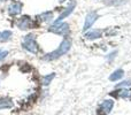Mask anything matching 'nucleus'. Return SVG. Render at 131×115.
Returning <instances> with one entry per match:
<instances>
[{"instance_id": "nucleus-1", "label": "nucleus", "mask_w": 131, "mask_h": 115, "mask_svg": "<svg viewBox=\"0 0 131 115\" xmlns=\"http://www.w3.org/2000/svg\"><path fill=\"white\" fill-rule=\"evenodd\" d=\"M70 47H71V40L68 38H64L63 40L61 41V44L58 46L57 50L45 54L41 59H43L44 61H54V60H57V59L61 58L62 55L67 54V53L69 52Z\"/></svg>"}, {"instance_id": "nucleus-2", "label": "nucleus", "mask_w": 131, "mask_h": 115, "mask_svg": "<svg viewBox=\"0 0 131 115\" xmlns=\"http://www.w3.org/2000/svg\"><path fill=\"white\" fill-rule=\"evenodd\" d=\"M22 47L24 48L27 52L32 53V54H37V53L39 52V46H38V44H37L36 36L32 34H29L23 37Z\"/></svg>"}, {"instance_id": "nucleus-3", "label": "nucleus", "mask_w": 131, "mask_h": 115, "mask_svg": "<svg viewBox=\"0 0 131 115\" xmlns=\"http://www.w3.org/2000/svg\"><path fill=\"white\" fill-rule=\"evenodd\" d=\"M48 31L53 32V34L58 35V36H63L67 37L70 34V27L67 22H53L51 27L48 28Z\"/></svg>"}, {"instance_id": "nucleus-4", "label": "nucleus", "mask_w": 131, "mask_h": 115, "mask_svg": "<svg viewBox=\"0 0 131 115\" xmlns=\"http://www.w3.org/2000/svg\"><path fill=\"white\" fill-rule=\"evenodd\" d=\"M16 27L20 30L27 31V30L37 28L38 27V23L36 22V20H32V17H30L29 15H23V16H21L20 18H17V21H16Z\"/></svg>"}, {"instance_id": "nucleus-5", "label": "nucleus", "mask_w": 131, "mask_h": 115, "mask_svg": "<svg viewBox=\"0 0 131 115\" xmlns=\"http://www.w3.org/2000/svg\"><path fill=\"white\" fill-rule=\"evenodd\" d=\"M75 8H76V1H75V0H70V1L68 2L67 6H66L61 11V13L59 14L58 18L54 21V22H62L64 18H67L68 16H69L70 14L74 12Z\"/></svg>"}, {"instance_id": "nucleus-6", "label": "nucleus", "mask_w": 131, "mask_h": 115, "mask_svg": "<svg viewBox=\"0 0 131 115\" xmlns=\"http://www.w3.org/2000/svg\"><path fill=\"white\" fill-rule=\"evenodd\" d=\"M99 17V14L97 12H89L85 16V21H84V25H83V31H88L90 30V28L94 24V22L98 20Z\"/></svg>"}, {"instance_id": "nucleus-7", "label": "nucleus", "mask_w": 131, "mask_h": 115, "mask_svg": "<svg viewBox=\"0 0 131 115\" xmlns=\"http://www.w3.org/2000/svg\"><path fill=\"white\" fill-rule=\"evenodd\" d=\"M22 9H23L22 2L17 1V0H14V1L8 6V14H9V16H12V17H15V16L20 15Z\"/></svg>"}, {"instance_id": "nucleus-8", "label": "nucleus", "mask_w": 131, "mask_h": 115, "mask_svg": "<svg viewBox=\"0 0 131 115\" xmlns=\"http://www.w3.org/2000/svg\"><path fill=\"white\" fill-rule=\"evenodd\" d=\"M114 100L113 99H105L101 104L99 105V113L102 115L109 114L114 108Z\"/></svg>"}, {"instance_id": "nucleus-9", "label": "nucleus", "mask_w": 131, "mask_h": 115, "mask_svg": "<svg viewBox=\"0 0 131 115\" xmlns=\"http://www.w3.org/2000/svg\"><path fill=\"white\" fill-rule=\"evenodd\" d=\"M53 18H54L53 12L47 11V12H43L41 14H38L35 20H36V22L39 24V23H50L53 21Z\"/></svg>"}, {"instance_id": "nucleus-10", "label": "nucleus", "mask_w": 131, "mask_h": 115, "mask_svg": "<svg viewBox=\"0 0 131 115\" xmlns=\"http://www.w3.org/2000/svg\"><path fill=\"white\" fill-rule=\"evenodd\" d=\"M102 34H104V31H102L101 29L88 30V31H85V34H84V38H85L86 40H95V39L101 38Z\"/></svg>"}, {"instance_id": "nucleus-11", "label": "nucleus", "mask_w": 131, "mask_h": 115, "mask_svg": "<svg viewBox=\"0 0 131 115\" xmlns=\"http://www.w3.org/2000/svg\"><path fill=\"white\" fill-rule=\"evenodd\" d=\"M14 107V101L9 97H2L0 98V111L2 109H9Z\"/></svg>"}, {"instance_id": "nucleus-12", "label": "nucleus", "mask_w": 131, "mask_h": 115, "mask_svg": "<svg viewBox=\"0 0 131 115\" xmlns=\"http://www.w3.org/2000/svg\"><path fill=\"white\" fill-rule=\"evenodd\" d=\"M123 76H124V70L120 68V69L114 70V71L109 75V81L111 82H116V81H118V79L122 78Z\"/></svg>"}, {"instance_id": "nucleus-13", "label": "nucleus", "mask_w": 131, "mask_h": 115, "mask_svg": "<svg viewBox=\"0 0 131 115\" xmlns=\"http://www.w3.org/2000/svg\"><path fill=\"white\" fill-rule=\"evenodd\" d=\"M116 97L123 98V99H129V98H131V90L128 88L118 89V90L116 91Z\"/></svg>"}, {"instance_id": "nucleus-14", "label": "nucleus", "mask_w": 131, "mask_h": 115, "mask_svg": "<svg viewBox=\"0 0 131 115\" xmlns=\"http://www.w3.org/2000/svg\"><path fill=\"white\" fill-rule=\"evenodd\" d=\"M55 77V72H51V74H47V75H44L41 76V85L43 86H47L52 83V81L54 79Z\"/></svg>"}, {"instance_id": "nucleus-15", "label": "nucleus", "mask_w": 131, "mask_h": 115, "mask_svg": "<svg viewBox=\"0 0 131 115\" xmlns=\"http://www.w3.org/2000/svg\"><path fill=\"white\" fill-rule=\"evenodd\" d=\"M13 37V32L10 30H4V31L0 32V41L1 43H7Z\"/></svg>"}, {"instance_id": "nucleus-16", "label": "nucleus", "mask_w": 131, "mask_h": 115, "mask_svg": "<svg viewBox=\"0 0 131 115\" xmlns=\"http://www.w3.org/2000/svg\"><path fill=\"white\" fill-rule=\"evenodd\" d=\"M131 85V81L130 79H125V81H122L121 83L116 84L115 88L116 89H122V88H128V86Z\"/></svg>"}, {"instance_id": "nucleus-17", "label": "nucleus", "mask_w": 131, "mask_h": 115, "mask_svg": "<svg viewBox=\"0 0 131 115\" xmlns=\"http://www.w3.org/2000/svg\"><path fill=\"white\" fill-rule=\"evenodd\" d=\"M7 55H8V51H5L0 48V61H4L7 58Z\"/></svg>"}, {"instance_id": "nucleus-18", "label": "nucleus", "mask_w": 131, "mask_h": 115, "mask_svg": "<svg viewBox=\"0 0 131 115\" xmlns=\"http://www.w3.org/2000/svg\"><path fill=\"white\" fill-rule=\"evenodd\" d=\"M116 54H117V51H113L112 53H109V54L107 55L106 59L109 61V62H111V61L113 60V59H115V58H116Z\"/></svg>"}, {"instance_id": "nucleus-19", "label": "nucleus", "mask_w": 131, "mask_h": 115, "mask_svg": "<svg viewBox=\"0 0 131 115\" xmlns=\"http://www.w3.org/2000/svg\"><path fill=\"white\" fill-rule=\"evenodd\" d=\"M58 1H59V2H60V4H64V2H66V1H67V0H58Z\"/></svg>"}, {"instance_id": "nucleus-20", "label": "nucleus", "mask_w": 131, "mask_h": 115, "mask_svg": "<svg viewBox=\"0 0 131 115\" xmlns=\"http://www.w3.org/2000/svg\"><path fill=\"white\" fill-rule=\"evenodd\" d=\"M4 1H6V0H0V2H4Z\"/></svg>"}]
</instances>
